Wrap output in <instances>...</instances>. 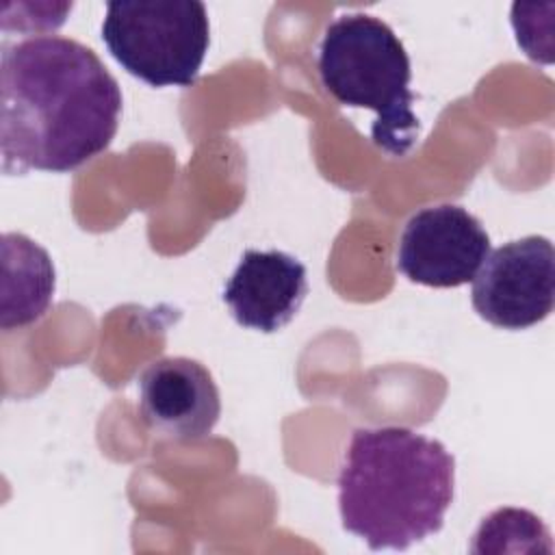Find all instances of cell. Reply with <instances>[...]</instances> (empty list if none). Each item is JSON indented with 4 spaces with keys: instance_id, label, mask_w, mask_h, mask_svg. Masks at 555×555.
Listing matches in <instances>:
<instances>
[{
    "instance_id": "2",
    "label": "cell",
    "mask_w": 555,
    "mask_h": 555,
    "mask_svg": "<svg viewBox=\"0 0 555 555\" xmlns=\"http://www.w3.org/2000/svg\"><path fill=\"white\" fill-rule=\"evenodd\" d=\"M455 460L408 427H358L338 473L343 527L371 551H405L438 533L453 501Z\"/></svg>"
},
{
    "instance_id": "4",
    "label": "cell",
    "mask_w": 555,
    "mask_h": 555,
    "mask_svg": "<svg viewBox=\"0 0 555 555\" xmlns=\"http://www.w3.org/2000/svg\"><path fill=\"white\" fill-rule=\"evenodd\" d=\"M102 41L113 59L152 87H191L210 43L206 7L197 0H113Z\"/></svg>"
},
{
    "instance_id": "3",
    "label": "cell",
    "mask_w": 555,
    "mask_h": 555,
    "mask_svg": "<svg viewBox=\"0 0 555 555\" xmlns=\"http://www.w3.org/2000/svg\"><path fill=\"white\" fill-rule=\"evenodd\" d=\"M317 69L336 102L377 115L371 139L379 150L403 156L414 147L421 124L412 111L410 59L386 22L366 13L338 15L323 33Z\"/></svg>"
},
{
    "instance_id": "8",
    "label": "cell",
    "mask_w": 555,
    "mask_h": 555,
    "mask_svg": "<svg viewBox=\"0 0 555 555\" xmlns=\"http://www.w3.org/2000/svg\"><path fill=\"white\" fill-rule=\"evenodd\" d=\"M306 295V267L280 249H247L223 288L236 323L264 334L288 325Z\"/></svg>"
},
{
    "instance_id": "7",
    "label": "cell",
    "mask_w": 555,
    "mask_h": 555,
    "mask_svg": "<svg viewBox=\"0 0 555 555\" xmlns=\"http://www.w3.org/2000/svg\"><path fill=\"white\" fill-rule=\"evenodd\" d=\"M139 412L163 438L195 442L219 421V388L204 364L173 356L152 362L139 377Z\"/></svg>"
},
{
    "instance_id": "6",
    "label": "cell",
    "mask_w": 555,
    "mask_h": 555,
    "mask_svg": "<svg viewBox=\"0 0 555 555\" xmlns=\"http://www.w3.org/2000/svg\"><path fill=\"white\" fill-rule=\"evenodd\" d=\"M490 254V236L481 221L455 204L429 206L403 225L397 269L416 284L457 288L473 282Z\"/></svg>"
},
{
    "instance_id": "9",
    "label": "cell",
    "mask_w": 555,
    "mask_h": 555,
    "mask_svg": "<svg viewBox=\"0 0 555 555\" xmlns=\"http://www.w3.org/2000/svg\"><path fill=\"white\" fill-rule=\"evenodd\" d=\"M54 264L24 234L2 236V330L28 325L46 314L54 295Z\"/></svg>"
},
{
    "instance_id": "5",
    "label": "cell",
    "mask_w": 555,
    "mask_h": 555,
    "mask_svg": "<svg viewBox=\"0 0 555 555\" xmlns=\"http://www.w3.org/2000/svg\"><path fill=\"white\" fill-rule=\"evenodd\" d=\"M473 308L501 330L544 321L555 304V249L546 236L509 241L488 254L473 278Z\"/></svg>"
},
{
    "instance_id": "1",
    "label": "cell",
    "mask_w": 555,
    "mask_h": 555,
    "mask_svg": "<svg viewBox=\"0 0 555 555\" xmlns=\"http://www.w3.org/2000/svg\"><path fill=\"white\" fill-rule=\"evenodd\" d=\"M119 115L121 89L85 43L41 35L2 50L4 173H67L82 167L111 145Z\"/></svg>"
}]
</instances>
